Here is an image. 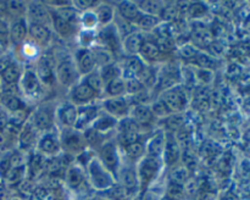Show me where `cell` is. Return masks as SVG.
<instances>
[{
	"label": "cell",
	"instance_id": "37",
	"mask_svg": "<svg viewBox=\"0 0 250 200\" xmlns=\"http://www.w3.org/2000/svg\"><path fill=\"white\" fill-rule=\"evenodd\" d=\"M81 80L88 85L92 90H94L100 98H104V90H105V83L103 80L102 76H100L99 70H95L93 72L88 73V75L83 76Z\"/></svg>",
	"mask_w": 250,
	"mask_h": 200
},
{
	"label": "cell",
	"instance_id": "36",
	"mask_svg": "<svg viewBox=\"0 0 250 200\" xmlns=\"http://www.w3.org/2000/svg\"><path fill=\"white\" fill-rule=\"evenodd\" d=\"M181 158V148L180 144H178L176 137H173V134L167 133V143H166L165 151H164L163 155V162L165 165L173 166L177 163V161Z\"/></svg>",
	"mask_w": 250,
	"mask_h": 200
},
{
	"label": "cell",
	"instance_id": "1",
	"mask_svg": "<svg viewBox=\"0 0 250 200\" xmlns=\"http://www.w3.org/2000/svg\"><path fill=\"white\" fill-rule=\"evenodd\" d=\"M78 17L80 14L73 9L72 4L51 9V29L54 34L65 41L75 40L81 29Z\"/></svg>",
	"mask_w": 250,
	"mask_h": 200
},
{
	"label": "cell",
	"instance_id": "45",
	"mask_svg": "<svg viewBox=\"0 0 250 200\" xmlns=\"http://www.w3.org/2000/svg\"><path fill=\"white\" fill-rule=\"evenodd\" d=\"M176 53H177V56L181 60L185 61V62L187 63H192L200 51L198 50V48H195L192 43L188 41V43L182 44L180 48H177Z\"/></svg>",
	"mask_w": 250,
	"mask_h": 200
},
{
	"label": "cell",
	"instance_id": "2",
	"mask_svg": "<svg viewBox=\"0 0 250 200\" xmlns=\"http://www.w3.org/2000/svg\"><path fill=\"white\" fill-rule=\"evenodd\" d=\"M55 56V78L58 87L68 90L81 80V75L76 66L75 59L68 50H54Z\"/></svg>",
	"mask_w": 250,
	"mask_h": 200
},
{
	"label": "cell",
	"instance_id": "24",
	"mask_svg": "<svg viewBox=\"0 0 250 200\" xmlns=\"http://www.w3.org/2000/svg\"><path fill=\"white\" fill-rule=\"evenodd\" d=\"M72 55L73 59H75L76 66H77V70L80 72L81 77L98 70L97 62H95V59L93 56V53L90 49L76 48Z\"/></svg>",
	"mask_w": 250,
	"mask_h": 200
},
{
	"label": "cell",
	"instance_id": "40",
	"mask_svg": "<svg viewBox=\"0 0 250 200\" xmlns=\"http://www.w3.org/2000/svg\"><path fill=\"white\" fill-rule=\"evenodd\" d=\"M126 97V80L120 77L105 85L104 98H116Z\"/></svg>",
	"mask_w": 250,
	"mask_h": 200
},
{
	"label": "cell",
	"instance_id": "4",
	"mask_svg": "<svg viewBox=\"0 0 250 200\" xmlns=\"http://www.w3.org/2000/svg\"><path fill=\"white\" fill-rule=\"evenodd\" d=\"M180 84H183L181 68L173 61L167 60L156 66V82L151 90V95L156 99L163 92Z\"/></svg>",
	"mask_w": 250,
	"mask_h": 200
},
{
	"label": "cell",
	"instance_id": "34",
	"mask_svg": "<svg viewBox=\"0 0 250 200\" xmlns=\"http://www.w3.org/2000/svg\"><path fill=\"white\" fill-rule=\"evenodd\" d=\"M144 40H146V34H143L139 31L134 32V33L129 34L126 38L122 39V51H124V56L138 55Z\"/></svg>",
	"mask_w": 250,
	"mask_h": 200
},
{
	"label": "cell",
	"instance_id": "27",
	"mask_svg": "<svg viewBox=\"0 0 250 200\" xmlns=\"http://www.w3.org/2000/svg\"><path fill=\"white\" fill-rule=\"evenodd\" d=\"M119 65L121 67L122 78L128 80V78H137L139 73L142 72L146 63L139 58V55H132V56H122L119 61Z\"/></svg>",
	"mask_w": 250,
	"mask_h": 200
},
{
	"label": "cell",
	"instance_id": "8",
	"mask_svg": "<svg viewBox=\"0 0 250 200\" xmlns=\"http://www.w3.org/2000/svg\"><path fill=\"white\" fill-rule=\"evenodd\" d=\"M59 132H60L61 149L66 155L77 158L88 149L84 134L80 129L72 127V128H61L59 129Z\"/></svg>",
	"mask_w": 250,
	"mask_h": 200
},
{
	"label": "cell",
	"instance_id": "35",
	"mask_svg": "<svg viewBox=\"0 0 250 200\" xmlns=\"http://www.w3.org/2000/svg\"><path fill=\"white\" fill-rule=\"evenodd\" d=\"M95 15H97L98 23L100 27H105L107 24H111L114 22L115 16H116V10H115L114 2L100 1L98 6L94 9Z\"/></svg>",
	"mask_w": 250,
	"mask_h": 200
},
{
	"label": "cell",
	"instance_id": "29",
	"mask_svg": "<svg viewBox=\"0 0 250 200\" xmlns=\"http://www.w3.org/2000/svg\"><path fill=\"white\" fill-rule=\"evenodd\" d=\"M28 38V22L26 19L9 21V39L10 44L15 46L21 45Z\"/></svg>",
	"mask_w": 250,
	"mask_h": 200
},
{
	"label": "cell",
	"instance_id": "28",
	"mask_svg": "<svg viewBox=\"0 0 250 200\" xmlns=\"http://www.w3.org/2000/svg\"><path fill=\"white\" fill-rule=\"evenodd\" d=\"M121 156L122 162L136 166L146 156V140L141 139L128 145L122 146Z\"/></svg>",
	"mask_w": 250,
	"mask_h": 200
},
{
	"label": "cell",
	"instance_id": "53",
	"mask_svg": "<svg viewBox=\"0 0 250 200\" xmlns=\"http://www.w3.org/2000/svg\"><path fill=\"white\" fill-rule=\"evenodd\" d=\"M161 200H175V199H173V198H171V197H168V195L166 194L165 197H164L163 199H161Z\"/></svg>",
	"mask_w": 250,
	"mask_h": 200
},
{
	"label": "cell",
	"instance_id": "5",
	"mask_svg": "<svg viewBox=\"0 0 250 200\" xmlns=\"http://www.w3.org/2000/svg\"><path fill=\"white\" fill-rule=\"evenodd\" d=\"M59 102L55 99H48L32 109L29 121L39 133L56 128V107Z\"/></svg>",
	"mask_w": 250,
	"mask_h": 200
},
{
	"label": "cell",
	"instance_id": "19",
	"mask_svg": "<svg viewBox=\"0 0 250 200\" xmlns=\"http://www.w3.org/2000/svg\"><path fill=\"white\" fill-rule=\"evenodd\" d=\"M26 21L51 27V9L45 1H28Z\"/></svg>",
	"mask_w": 250,
	"mask_h": 200
},
{
	"label": "cell",
	"instance_id": "31",
	"mask_svg": "<svg viewBox=\"0 0 250 200\" xmlns=\"http://www.w3.org/2000/svg\"><path fill=\"white\" fill-rule=\"evenodd\" d=\"M0 107L7 115H11L31 106L22 99L20 93H14V94H0Z\"/></svg>",
	"mask_w": 250,
	"mask_h": 200
},
{
	"label": "cell",
	"instance_id": "3",
	"mask_svg": "<svg viewBox=\"0 0 250 200\" xmlns=\"http://www.w3.org/2000/svg\"><path fill=\"white\" fill-rule=\"evenodd\" d=\"M19 92L22 99L31 107H34L36 105L48 100L46 95L50 93L39 80L33 67L24 68L23 75L19 82Z\"/></svg>",
	"mask_w": 250,
	"mask_h": 200
},
{
	"label": "cell",
	"instance_id": "16",
	"mask_svg": "<svg viewBox=\"0 0 250 200\" xmlns=\"http://www.w3.org/2000/svg\"><path fill=\"white\" fill-rule=\"evenodd\" d=\"M129 117L134 121V123L139 127L143 136L150 134L154 131V127L158 123V120L153 115L149 105H133L129 112Z\"/></svg>",
	"mask_w": 250,
	"mask_h": 200
},
{
	"label": "cell",
	"instance_id": "13",
	"mask_svg": "<svg viewBox=\"0 0 250 200\" xmlns=\"http://www.w3.org/2000/svg\"><path fill=\"white\" fill-rule=\"evenodd\" d=\"M36 151L41 155L45 156L46 159H53L62 154L60 141V132L59 128L51 129V131L41 133V137L37 143Z\"/></svg>",
	"mask_w": 250,
	"mask_h": 200
},
{
	"label": "cell",
	"instance_id": "20",
	"mask_svg": "<svg viewBox=\"0 0 250 200\" xmlns=\"http://www.w3.org/2000/svg\"><path fill=\"white\" fill-rule=\"evenodd\" d=\"M39 137H41V133L34 128V126L28 120L20 129V133L17 136L16 148L23 153L31 154L32 151L36 150Z\"/></svg>",
	"mask_w": 250,
	"mask_h": 200
},
{
	"label": "cell",
	"instance_id": "49",
	"mask_svg": "<svg viewBox=\"0 0 250 200\" xmlns=\"http://www.w3.org/2000/svg\"><path fill=\"white\" fill-rule=\"evenodd\" d=\"M188 172L185 167H176L171 173V180L175 184L182 185L187 180Z\"/></svg>",
	"mask_w": 250,
	"mask_h": 200
},
{
	"label": "cell",
	"instance_id": "43",
	"mask_svg": "<svg viewBox=\"0 0 250 200\" xmlns=\"http://www.w3.org/2000/svg\"><path fill=\"white\" fill-rule=\"evenodd\" d=\"M81 29H87V31H98L99 23H98L97 15L94 10H88V11L81 12L78 17Z\"/></svg>",
	"mask_w": 250,
	"mask_h": 200
},
{
	"label": "cell",
	"instance_id": "33",
	"mask_svg": "<svg viewBox=\"0 0 250 200\" xmlns=\"http://www.w3.org/2000/svg\"><path fill=\"white\" fill-rule=\"evenodd\" d=\"M114 5L117 16L132 24L136 23L137 19L141 15L136 1H116Z\"/></svg>",
	"mask_w": 250,
	"mask_h": 200
},
{
	"label": "cell",
	"instance_id": "42",
	"mask_svg": "<svg viewBox=\"0 0 250 200\" xmlns=\"http://www.w3.org/2000/svg\"><path fill=\"white\" fill-rule=\"evenodd\" d=\"M98 70H99V73L100 76H102L103 80H104L105 85H106L107 83L112 82V80H117V78L122 77L121 67H120L117 61H114V62L109 63V65L103 66V67L98 68Z\"/></svg>",
	"mask_w": 250,
	"mask_h": 200
},
{
	"label": "cell",
	"instance_id": "9",
	"mask_svg": "<svg viewBox=\"0 0 250 200\" xmlns=\"http://www.w3.org/2000/svg\"><path fill=\"white\" fill-rule=\"evenodd\" d=\"M85 175H87L88 183L94 189L104 190L109 189L115 184V177L102 165L97 158H93L85 166Z\"/></svg>",
	"mask_w": 250,
	"mask_h": 200
},
{
	"label": "cell",
	"instance_id": "25",
	"mask_svg": "<svg viewBox=\"0 0 250 200\" xmlns=\"http://www.w3.org/2000/svg\"><path fill=\"white\" fill-rule=\"evenodd\" d=\"M100 112H102V109H100L99 102L78 107V116L75 128L80 129L82 132L90 128L95 120H97V117L99 116Z\"/></svg>",
	"mask_w": 250,
	"mask_h": 200
},
{
	"label": "cell",
	"instance_id": "11",
	"mask_svg": "<svg viewBox=\"0 0 250 200\" xmlns=\"http://www.w3.org/2000/svg\"><path fill=\"white\" fill-rule=\"evenodd\" d=\"M164 167V162L161 159L153 158V156L146 155L136 165L138 182L142 187L150 185L160 175Z\"/></svg>",
	"mask_w": 250,
	"mask_h": 200
},
{
	"label": "cell",
	"instance_id": "44",
	"mask_svg": "<svg viewBox=\"0 0 250 200\" xmlns=\"http://www.w3.org/2000/svg\"><path fill=\"white\" fill-rule=\"evenodd\" d=\"M139 11L146 15L155 16L160 19V14L163 11V7L165 1H136Z\"/></svg>",
	"mask_w": 250,
	"mask_h": 200
},
{
	"label": "cell",
	"instance_id": "15",
	"mask_svg": "<svg viewBox=\"0 0 250 200\" xmlns=\"http://www.w3.org/2000/svg\"><path fill=\"white\" fill-rule=\"evenodd\" d=\"M67 100L77 107H82L85 105L99 102L102 98L81 80L80 82L76 83L72 88L67 90Z\"/></svg>",
	"mask_w": 250,
	"mask_h": 200
},
{
	"label": "cell",
	"instance_id": "14",
	"mask_svg": "<svg viewBox=\"0 0 250 200\" xmlns=\"http://www.w3.org/2000/svg\"><path fill=\"white\" fill-rule=\"evenodd\" d=\"M99 104L103 112L110 115L111 117L116 119L117 121H121V120L128 117L132 109V105L127 97L103 98Z\"/></svg>",
	"mask_w": 250,
	"mask_h": 200
},
{
	"label": "cell",
	"instance_id": "46",
	"mask_svg": "<svg viewBox=\"0 0 250 200\" xmlns=\"http://www.w3.org/2000/svg\"><path fill=\"white\" fill-rule=\"evenodd\" d=\"M150 109L158 121L159 120H165L167 119L168 116H171V112L168 111L167 107L165 106V104H164L159 98H156V99H154L153 101L150 102Z\"/></svg>",
	"mask_w": 250,
	"mask_h": 200
},
{
	"label": "cell",
	"instance_id": "26",
	"mask_svg": "<svg viewBox=\"0 0 250 200\" xmlns=\"http://www.w3.org/2000/svg\"><path fill=\"white\" fill-rule=\"evenodd\" d=\"M16 48L17 54L15 59L23 66L27 63V65H32V67H33V65L37 62V60L41 58L42 53H43V50L37 44L28 40V39L24 43H22L21 45L16 46Z\"/></svg>",
	"mask_w": 250,
	"mask_h": 200
},
{
	"label": "cell",
	"instance_id": "6",
	"mask_svg": "<svg viewBox=\"0 0 250 200\" xmlns=\"http://www.w3.org/2000/svg\"><path fill=\"white\" fill-rule=\"evenodd\" d=\"M95 153V158L102 162V165L114 176L117 177L120 172V168L122 166V156H121V148L117 144L116 139L111 138L107 141H105L100 148H98Z\"/></svg>",
	"mask_w": 250,
	"mask_h": 200
},
{
	"label": "cell",
	"instance_id": "17",
	"mask_svg": "<svg viewBox=\"0 0 250 200\" xmlns=\"http://www.w3.org/2000/svg\"><path fill=\"white\" fill-rule=\"evenodd\" d=\"M115 139H116L120 148H122V146L128 145V144H132L134 141H138L141 139H143V133L141 132L139 127L134 123L133 120L128 116L126 119L119 121Z\"/></svg>",
	"mask_w": 250,
	"mask_h": 200
},
{
	"label": "cell",
	"instance_id": "50",
	"mask_svg": "<svg viewBox=\"0 0 250 200\" xmlns=\"http://www.w3.org/2000/svg\"><path fill=\"white\" fill-rule=\"evenodd\" d=\"M10 44L9 39V21L0 19V45L5 46Z\"/></svg>",
	"mask_w": 250,
	"mask_h": 200
},
{
	"label": "cell",
	"instance_id": "32",
	"mask_svg": "<svg viewBox=\"0 0 250 200\" xmlns=\"http://www.w3.org/2000/svg\"><path fill=\"white\" fill-rule=\"evenodd\" d=\"M117 126H119V121L116 119H114L110 115L102 111L90 128L99 132V133L105 134V136H115L116 134Z\"/></svg>",
	"mask_w": 250,
	"mask_h": 200
},
{
	"label": "cell",
	"instance_id": "41",
	"mask_svg": "<svg viewBox=\"0 0 250 200\" xmlns=\"http://www.w3.org/2000/svg\"><path fill=\"white\" fill-rule=\"evenodd\" d=\"M75 43L77 44V48L90 49L97 44V31L80 29L75 38Z\"/></svg>",
	"mask_w": 250,
	"mask_h": 200
},
{
	"label": "cell",
	"instance_id": "51",
	"mask_svg": "<svg viewBox=\"0 0 250 200\" xmlns=\"http://www.w3.org/2000/svg\"><path fill=\"white\" fill-rule=\"evenodd\" d=\"M10 151L7 154H4L2 156H0V176L4 178L12 167L11 160H10Z\"/></svg>",
	"mask_w": 250,
	"mask_h": 200
},
{
	"label": "cell",
	"instance_id": "22",
	"mask_svg": "<svg viewBox=\"0 0 250 200\" xmlns=\"http://www.w3.org/2000/svg\"><path fill=\"white\" fill-rule=\"evenodd\" d=\"M166 143H167V132L163 128L154 129L146 140V155L163 160Z\"/></svg>",
	"mask_w": 250,
	"mask_h": 200
},
{
	"label": "cell",
	"instance_id": "52",
	"mask_svg": "<svg viewBox=\"0 0 250 200\" xmlns=\"http://www.w3.org/2000/svg\"><path fill=\"white\" fill-rule=\"evenodd\" d=\"M7 16V1H0V19L6 20Z\"/></svg>",
	"mask_w": 250,
	"mask_h": 200
},
{
	"label": "cell",
	"instance_id": "47",
	"mask_svg": "<svg viewBox=\"0 0 250 200\" xmlns=\"http://www.w3.org/2000/svg\"><path fill=\"white\" fill-rule=\"evenodd\" d=\"M125 80H126V97H134L139 93L148 90L138 78H128Z\"/></svg>",
	"mask_w": 250,
	"mask_h": 200
},
{
	"label": "cell",
	"instance_id": "48",
	"mask_svg": "<svg viewBox=\"0 0 250 200\" xmlns=\"http://www.w3.org/2000/svg\"><path fill=\"white\" fill-rule=\"evenodd\" d=\"M100 1H90V0H77V1H71L72 7L81 14V12L88 11V10H94Z\"/></svg>",
	"mask_w": 250,
	"mask_h": 200
},
{
	"label": "cell",
	"instance_id": "10",
	"mask_svg": "<svg viewBox=\"0 0 250 200\" xmlns=\"http://www.w3.org/2000/svg\"><path fill=\"white\" fill-rule=\"evenodd\" d=\"M158 98L165 104L171 115L182 114L189 104V95L183 84L165 90Z\"/></svg>",
	"mask_w": 250,
	"mask_h": 200
},
{
	"label": "cell",
	"instance_id": "30",
	"mask_svg": "<svg viewBox=\"0 0 250 200\" xmlns=\"http://www.w3.org/2000/svg\"><path fill=\"white\" fill-rule=\"evenodd\" d=\"M24 68L26 67L14 59L11 63L0 73V85H19Z\"/></svg>",
	"mask_w": 250,
	"mask_h": 200
},
{
	"label": "cell",
	"instance_id": "7",
	"mask_svg": "<svg viewBox=\"0 0 250 200\" xmlns=\"http://www.w3.org/2000/svg\"><path fill=\"white\" fill-rule=\"evenodd\" d=\"M33 70L49 92L58 88L55 78V56L53 49H48L42 53L41 58L33 65Z\"/></svg>",
	"mask_w": 250,
	"mask_h": 200
},
{
	"label": "cell",
	"instance_id": "21",
	"mask_svg": "<svg viewBox=\"0 0 250 200\" xmlns=\"http://www.w3.org/2000/svg\"><path fill=\"white\" fill-rule=\"evenodd\" d=\"M78 116V107L68 101L67 99L60 101L56 107V127L61 128H72L76 126Z\"/></svg>",
	"mask_w": 250,
	"mask_h": 200
},
{
	"label": "cell",
	"instance_id": "39",
	"mask_svg": "<svg viewBox=\"0 0 250 200\" xmlns=\"http://www.w3.org/2000/svg\"><path fill=\"white\" fill-rule=\"evenodd\" d=\"M28 1H7V21L26 19Z\"/></svg>",
	"mask_w": 250,
	"mask_h": 200
},
{
	"label": "cell",
	"instance_id": "12",
	"mask_svg": "<svg viewBox=\"0 0 250 200\" xmlns=\"http://www.w3.org/2000/svg\"><path fill=\"white\" fill-rule=\"evenodd\" d=\"M97 44L104 46L107 50L111 51L116 61L124 56L122 51V38L117 32L114 23L107 24L105 27H100L97 31Z\"/></svg>",
	"mask_w": 250,
	"mask_h": 200
},
{
	"label": "cell",
	"instance_id": "38",
	"mask_svg": "<svg viewBox=\"0 0 250 200\" xmlns=\"http://www.w3.org/2000/svg\"><path fill=\"white\" fill-rule=\"evenodd\" d=\"M90 50H92L93 56H94L98 68L103 67V66L105 65H109V63L116 61V59H115V56L112 55L111 51H109L106 48L99 45V44H95L94 46H92Z\"/></svg>",
	"mask_w": 250,
	"mask_h": 200
},
{
	"label": "cell",
	"instance_id": "18",
	"mask_svg": "<svg viewBox=\"0 0 250 200\" xmlns=\"http://www.w3.org/2000/svg\"><path fill=\"white\" fill-rule=\"evenodd\" d=\"M54 34L53 29L49 26L44 24L28 23V40L33 41L34 44L39 46L42 50H48L54 44Z\"/></svg>",
	"mask_w": 250,
	"mask_h": 200
},
{
	"label": "cell",
	"instance_id": "23",
	"mask_svg": "<svg viewBox=\"0 0 250 200\" xmlns=\"http://www.w3.org/2000/svg\"><path fill=\"white\" fill-rule=\"evenodd\" d=\"M138 55L139 58L146 63V65H150V66H158L160 65V63L167 61L164 59L163 53L160 51L159 46L156 45L155 41H154L151 38H149L146 34V40H144Z\"/></svg>",
	"mask_w": 250,
	"mask_h": 200
}]
</instances>
